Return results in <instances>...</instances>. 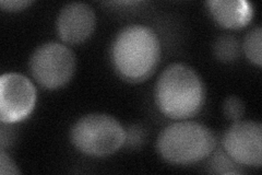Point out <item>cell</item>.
Wrapping results in <instances>:
<instances>
[{"label":"cell","instance_id":"cell-9","mask_svg":"<svg viewBox=\"0 0 262 175\" xmlns=\"http://www.w3.org/2000/svg\"><path fill=\"white\" fill-rule=\"evenodd\" d=\"M213 19L227 30H239L251 22L253 5L246 0H213L207 4Z\"/></svg>","mask_w":262,"mask_h":175},{"label":"cell","instance_id":"cell-8","mask_svg":"<svg viewBox=\"0 0 262 175\" xmlns=\"http://www.w3.org/2000/svg\"><path fill=\"white\" fill-rule=\"evenodd\" d=\"M96 26L94 10L86 4L71 3L61 8L56 20V30L66 44L78 45L92 35Z\"/></svg>","mask_w":262,"mask_h":175},{"label":"cell","instance_id":"cell-15","mask_svg":"<svg viewBox=\"0 0 262 175\" xmlns=\"http://www.w3.org/2000/svg\"><path fill=\"white\" fill-rule=\"evenodd\" d=\"M144 140V132L139 126H133L126 130V143L129 147L141 146Z\"/></svg>","mask_w":262,"mask_h":175},{"label":"cell","instance_id":"cell-3","mask_svg":"<svg viewBox=\"0 0 262 175\" xmlns=\"http://www.w3.org/2000/svg\"><path fill=\"white\" fill-rule=\"evenodd\" d=\"M216 138L206 125L182 121L168 125L158 137L157 149L163 160L176 165H190L209 158Z\"/></svg>","mask_w":262,"mask_h":175},{"label":"cell","instance_id":"cell-5","mask_svg":"<svg viewBox=\"0 0 262 175\" xmlns=\"http://www.w3.org/2000/svg\"><path fill=\"white\" fill-rule=\"evenodd\" d=\"M30 72L46 90H58L72 79L76 71V57L71 49L59 42H47L32 53Z\"/></svg>","mask_w":262,"mask_h":175},{"label":"cell","instance_id":"cell-13","mask_svg":"<svg viewBox=\"0 0 262 175\" xmlns=\"http://www.w3.org/2000/svg\"><path fill=\"white\" fill-rule=\"evenodd\" d=\"M223 113L225 118L233 123L241 121L245 114V104L238 96H228L223 103Z\"/></svg>","mask_w":262,"mask_h":175},{"label":"cell","instance_id":"cell-2","mask_svg":"<svg viewBox=\"0 0 262 175\" xmlns=\"http://www.w3.org/2000/svg\"><path fill=\"white\" fill-rule=\"evenodd\" d=\"M154 100L160 112L170 120H187L198 114L206 102V87L194 69L171 64L155 83Z\"/></svg>","mask_w":262,"mask_h":175},{"label":"cell","instance_id":"cell-10","mask_svg":"<svg viewBox=\"0 0 262 175\" xmlns=\"http://www.w3.org/2000/svg\"><path fill=\"white\" fill-rule=\"evenodd\" d=\"M215 57L222 63H233L241 54V45L233 35H221L213 45Z\"/></svg>","mask_w":262,"mask_h":175},{"label":"cell","instance_id":"cell-16","mask_svg":"<svg viewBox=\"0 0 262 175\" xmlns=\"http://www.w3.org/2000/svg\"><path fill=\"white\" fill-rule=\"evenodd\" d=\"M32 4L30 0H3L0 2V7L6 12H18L28 9Z\"/></svg>","mask_w":262,"mask_h":175},{"label":"cell","instance_id":"cell-12","mask_svg":"<svg viewBox=\"0 0 262 175\" xmlns=\"http://www.w3.org/2000/svg\"><path fill=\"white\" fill-rule=\"evenodd\" d=\"M243 51L253 65L261 67L262 65V29L257 27L249 31L243 43Z\"/></svg>","mask_w":262,"mask_h":175},{"label":"cell","instance_id":"cell-4","mask_svg":"<svg viewBox=\"0 0 262 175\" xmlns=\"http://www.w3.org/2000/svg\"><path fill=\"white\" fill-rule=\"evenodd\" d=\"M70 140L73 147L85 155L108 157L125 145L126 129L111 115L88 114L73 124Z\"/></svg>","mask_w":262,"mask_h":175},{"label":"cell","instance_id":"cell-6","mask_svg":"<svg viewBox=\"0 0 262 175\" xmlns=\"http://www.w3.org/2000/svg\"><path fill=\"white\" fill-rule=\"evenodd\" d=\"M37 91L33 82L16 72L5 73L0 78V121L14 124L27 120L34 111Z\"/></svg>","mask_w":262,"mask_h":175},{"label":"cell","instance_id":"cell-1","mask_svg":"<svg viewBox=\"0 0 262 175\" xmlns=\"http://www.w3.org/2000/svg\"><path fill=\"white\" fill-rule=\"evenodd\" d=\"M115 72L129 82H141L152 76L161 60V42L151 28L130 24L121 29L111 45Z\"/></svg>","mask_w":262,"mask_h":175},{"label":"cell","instance_id":"cell-11","mask_svg":"<svg viewBox=\"0 0 262 175\" xmlns=\"http://www.w3.org/2000/svg\"><path fill=\"white\" fill-rule=\"evenodd\" d=\"M209 170L214 174H241L243 173L242 168L237 162H235L224 150L219 149L214 150L209 155Z\"/></svg>","mask_w":262,"mask_h":175},{"label":"cell","instance_id":"cell-14","mask_svg":"<svg viewBox=\"0 0 262 175\" xmlns=\"http://www.w3.org/2000/svg\"><path fill=\"white\" fill-rule=\"evenodd\" d=\"M0 174L2 175H15L20 174V170L18 166L11 159L9 154L5 152V149L3 148L0 151Z\"/></svg>","mask_w":262,"mask_h":175},{"label":"cell","instance_id":"cell-7","mask_svg":"<svg viewBox=\"0 0 262 175\" xmlns=\"http://www.w3.org/2000/svg\"><path fill=\"white\" fill-rule=\"evenodd\" d=\"M222 148L242 166L260 168L262 164V125L259 122L241 120L227 128Z\"/></svg>","mask_w":262,"mask_h":175}]
</instances>
